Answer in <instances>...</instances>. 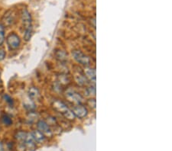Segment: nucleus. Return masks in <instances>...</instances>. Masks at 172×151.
<instances>
[{"label":"nucleus","instance_id":"0eeeda50","mask_svg":"<svg viewBox=\"0 0 172 151\" xmlns=\"http://www.w3.org/2000/svg\"><path fill=\"white\" fill-rule=\"evenodd\" d=\"M38 131H41L44 135H51V130L48 124L45 121H39L37 124Z\"/></svg>","mask_w":172,"mask_h":151},{"label":"nucleus","instance_id":"f03ea898","mask_svg":"<svg viewBox=\"0 0 172 151\" xmlns=\"http://www.w3.org/2000/svg\"><path fill=\"white\" fill-rule=\"evenodd\" d=\"M73 58L75 59V60L77 63L82 64L83 66H89L90 64V60L87 55H85L83 52H81L80 50H74L72 53Z\"/></svg>","mask_w":172,"mask_h":151},{"label":"nucleus","instance_id":"aec40b11","mask_svg":"<svg viewBox=\"0 0 172 151\" xmlns=\"http://www.w3.org/2000/svg\"><path fill=\"white\" fill-rule=\"evenodd\" d=\"M0 82H1V78H0Z\"/></svg>","mask_w":172,"mask_h":151},{"label":"nucleus","instance_id":"dca6fc26","mask_svg":"<svg viewBox=\"0 0 172 151\" xmlns=\"http://www.w3.org/2000/svg\"><path fill=\"white\" fill-rule=\"evenodd\" d=\"M3 122L7 126L11 125V124H12V119L10 118V117H8V115H6V114H5V115L3 117Z\"/></svg>","mask_w":172,"mask_h":151},{"label":"nucleus","instance_id":"a211bd4d","mask_svg":"<svg viewBox=\"0 0 172 151\" xmlns=\"http://www.w3.org/2000/svg\"><path fill=\"white\" fill-rule=\"evenodd\" d=\"M5 57H6V52L3 49H0V61L4 60Z\"/></svg>","mask_w":172,"mask_h":151},{"label":"nucleus","instance_id":"f8f14e48","mask_svg":"<svg viewBox=\"0 0 172 151\" xmlns=\"http://www.w3.org/2000/svg\"><path fill=\"white\" fill-rule=\"evenodd\" d=\"M29 96L32 101H36L40 97V93L35 87H31L29 90Z\"/></svg>","mask_w":172,"mask_h":151},{"label":"nucleus","instance_id":"ddd939ff","mask_svg":"<svg viewBox=\"0 0 172 151\" xmlns=\"http://www.w3.org/2000/svg\"><path fill=\"white\" fill-rule=\"evenodd\" d=\"M31 34H32V27L27 28H24V39L26 41H29L30 38L31 37Z\"/></svg>","mask_w":172,"mask_h":151},{"label":"nucleus","instance_id":"2eb2a0df","mask_svg":"<svg viewBox=\"0 0 172 151\" xmlns=\"http://www.w3.org/2000/svg\"><path fill=\"white\" fill-rule=\"evenodd\" d=\"M5 41V28L4 26L0 24V45L3 44Z\"/></svg>","mask_w":172,"mask_h":151},{"label":"nucleus","instance_id":"7ed1b4c3","mask_svg":"<svg viewBox=\"0 0 172 151\" xmlns=\"http://www.w3.org/2000/svg\"><path fill=\"white\" fill-rule=\"evenodd\" d=\"M7 44H8V47H9L10 49L12 50H15L20 46L21 44V40L20 38L15 33H12L7 38Z\"/></svg>","mask_w":172,"mask_h":151},{"label":"nucleus","instance_id":"f3484780","mask_svg":"<svg viewBox=\"0 0 172 151\" xmlns=\"http://www.w3.org/2000/svg\"><path fill=\"white\" fill-rule=\"evenodd\" d=\"M4 98H5V100L6 101V102H8V104H10V105H12V104L13 103V102H12V98L9 96V95H4Z\"/></svg>","mask_w":172,"mask_h":151},{"label":"nucleus","instance_id":"39448f33","mask_svg":"<svg viewBox=\"0 0 172 151\" xmlns=\"http://www.w3.org/2000/svg\"><path fill=\"white\" fill-rule=\"evenodd\" d=\"M72 112H73V115L75 117L79 118H83L86 117L87 115V113H88L87 109L83 105H80L73 107V109H72Z\"/></svg>","mask_w":172,"mask_h":151},{"label":"nucleus","instance_id":"20e7f679","mask_svg":"<svg viewBox=\"0 0 172 151\" xmlns=\"http://www.w3.org/2000/svg\"><path fill=\"white\" fill-rule=\"evenodd\" d=\"M66 97L69 101L73 102V103L78 104V105H80L83 102V97L78 93L73 91V90H68L66 93Z\"/></svg>","mask_w":172,"mask_h":151},{"label":"nucleus","instance_id":"f257e3e1","mask_svg":"<svg viewBox=\"0 0 172 151\" xmlns=\"http://www.w3.org/2000/svg\"><path fill=\"white\" fill-rule=\"evenodd\" d=\"M53 107L54 110L57 111L60 114H62L63 116L69 120H73L75 116L73 115V112L71 110H70L66 106L64 102H61V101L57 100L53 103Z\"/></svg>","mask_w":172,"mask_h":151},{"label":"nucleus","instance_id":"423d86ee","mask_svg":"<svg viewBox=\"0 0 172 151\" xmlns=\"http://www.w3.org/2000/svg\"><path fill=\"white\" fill-rule=\"evenodd\" d=\"M21 16H22V23H23V25H24V28H29V27H32V25H31V14L29 13V12L28 11L27 9H25V8L22 9Z\"/></svg>","mask_w":172,"mask_h":151},{"label":"nucleus","instance_id":"6ab92c4d","mask_svg":"<svg viewBox=\"0 0 172 151\" xmlns=\"http://www.w3.org/2000/svg\"><path fill=\"white\" fill-rule=\"evenodd\" d=\"M0 151H4V146L1 140H0Z\"/></svg>","mask_w":172,"mask_h":151},{"label":"nucleus","instance_id":"1a4fd4ad","mask_svg":"<svg viewBox=\"0 0 172 151\" xmlns=\"http://www.w3.org/2000/svg\"><path fill=\"white\" fill-rule=\"evenodd\" d=\"M3 21L6 25H12V23H13L14 21H15V16H14L13 12H12V10H9V11L7 12L6 13H5Z\"/></svg>","mask_w":172,"mask_h":151},{"label":"nucleus","instance_id":"9b49d317","mask_svg":"<svg viewBox=\"0 0 172 151\" xmlns=\"http://www.w3.org/2000/svg\"><path fill=\"white\" fill-rule=\"evenodd\" d=\"M32 137L34 138L35 140L38 143H43L45 140V135L42 133L41 131H39L38 130H35L32 133H31Z\"/></svg>","mask_w":172,"mask_h":151},{"label":"nucleus","instance_id":"6e6552de","mask_svg":"<svg viewBox=\"0 0 172 151\" xmlns=\"http://www.w3.org/2000/svg\"><path fill=\"white\" fill-rule=\"evenodd\" d=\"M24 145L27 147L28 149L31 150H34L36 148V141L35 140L31 133H27V136L24 140Z\"/></svg>","mask_w":172,"mask_h":151},{"label":"nucleus","instance_id":"9d476101","mask_svg":"<svg viewBox=\"0 0 172 151\" xmlns=\"http://www.w3.org/2000/svg\"><path fill=\"white\" fill-rule=\"evenodd\" d=\"M86 77L88 78L90 81L95 83L96 81V71L95 69L91 68V67H86L84 69Z\"/></svg>","mask_w":172,"mask_h":151},{"label":"nucleus","instance_id":"4468645a","mask_svg":"<svg viewBox=\"0 0 172 151\" xmlns=\"http://www.w3.org/2000/svg\"><path fill=\"white\" fill-rule=\"evenodd\" d=\"M26 136H27V133L24 132V131H19V132L17 133L16 135H15V138H16L19 141L23 143V142H24V140H25Z\"/></svg>","mask_w":172,"mask_h":151}]
</instances>
